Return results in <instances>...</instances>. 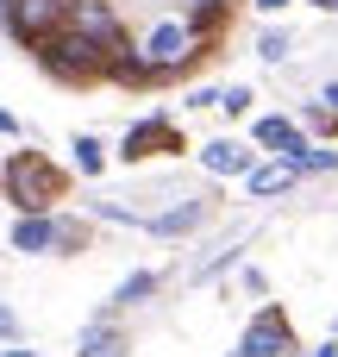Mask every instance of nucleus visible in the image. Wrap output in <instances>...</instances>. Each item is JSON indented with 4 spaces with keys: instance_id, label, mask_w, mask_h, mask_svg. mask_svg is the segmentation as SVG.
I'll return each mask as SVG.
<instances>
[{
    "instance_id": "aec40b11",
    "label": "nucleus",
    "mask_w": 338,
    "mask_h": 357,
    "mask_svg": "<svg viewBox=\"0 0 338 357\" xmlns=\"http://www.w3.org/2000/svg\"><path fill=\"white\" fill-rule=\"evenodd\" d=\"M0 138H19V119H13L6 107H0Z\"/></svg>"
},
{
    "instance_id": "393cba45",
    "label": "nucleus",
    "mask_w": 338,
    "mask_h": 357,
    "mask_svg": "<svg viewBox=\"0 0 338 357\" xmlns=\"http://www.w3.org/2000/svg\"><path fill=\"white\" fill-rule=\"evenodd\" d=\"M113 357H125V351H113Z\"/></svg>"
},
{
    "instance_id": "f257e3e1",
    "label": "nucleus",
    "mask_w": 338,
    "mask_h": 357,
    "mask_svg": "<svg viewBox=\"0 0 338 357\" xmlns=\"http://www.w3.org/2000/svg\"><path fill=\"white\" fill-rule=\"evenodd\" d=\"M63 188H69V176H63L44 151H13V157L0 163V195H6L19 213H50V207L63 201Z\"/></svg>"
},
{
    "instance_id": "412c9836",
    "label": "nucleus",
    "mask_w": 338,
    "mask_h": 357,
    "mask_svg": "<svg viewBox=\"0 0 338 357\" xmlns=\"http://www.w3.org/2000/svg\"><path fill=\"white\" fill-rule=\"evenodd\" d=\"M251 6H257V13H282L289 0H251Z\"/></svg>"
},
{
    "instance_id": "f8f14e48",
    "label": "nucleus",
    "mask_w": 338,
    "mask_h": 357,
    "mask_svg": "<svg viewBox=\"0 0 338 357\" xmlns=\"http://www.w3.org/2000/svg\"><path fill=\"white\" fill-rule=\"evenodd\" d=\"M157 289H163V276H157V270H138V276H125V282L113 289V301H107V320H113V314H125V307H138V301H151Z\"/></svg>"
},
{
    "instance_id": "4468645a",
    "label": "nucleus",
    "mask_w": 338,
    "mask_h": 357,
    "mask_svg": "<svg viewBox=\"0 0 338 357\" xmlns=\"http://www.w3.org/2000/svg\"><path fill=\"white\" fill-rule=\"evenodd\" d=\"M69 151H75V169H82V176H100V169H107V144H100L94 132H75Z\"/></svg>"
},
{
    "instance_id": "2eb2a0df",
    "label": "nucleus",
    "mask_w": 338,
    "mask_h": 357,
    "mask_svg": "<svg viewBox=\"0 0 338 357\" xmlns=\"http://www.w3.org/2000/svg\"><path fill=\"white\" fill-rule=\"evenodd\" d=\"M314 169H338V151H320V144H307V151L295 157V176H314Z\"/></svg>"
},
{
    "instance_id": "7ed1b4c3",
    "label": "nucleus",
    "mask_w": 338,
    "mask_h": 357,
    "mask_svg": "<svg viewBox=\"0 0 338 357\" xmlns=\"http://www.w3.org/2000/svg\"><path fill=\"white\" fill-rule=\"evenodd\" d=\"M38 63L56 75V82H100V69H107V50L100 44H88L82 31H50L44 44H38Z\"/></svg>"
},
{
    "instance_id": "39448f33",
    "label": "nucleus",
    "mask_w": 338,
    "mask_h": 357,
    "mask_svg": "<svg viewBox=\"0 0 338 357\" xmlns=\"http://www.w3.org/2000/svg\"><path fill=\"white\" fill-rule=\"evenodd\" d=\"M63 25L82 31V38L100 44V50H119V44H125V25H119L113 0H63Z\"/></svg>"
},
{
    "instance_id": "f03ea898",
    "label": "nucleus",
    "mask_w": 338,
    "mask_h": 357,
    "mask_svg": "<svg viewBox=\"0 0 338 357\" xmlns=\"http://www.w3.org/2000/svg\"><path fill=\"white\" fill-rule=\"evenodd\" d=\"M201 31L188 25V19H163V25H151V38L138 44V63H144V75L157 82V75H182V69H194L201 63Z\"/></svg>"
},
{
    "instance_id": "6e6552de",
    "label": "nucleus",
    "mask_w": 338,
    "mask_h": 357,
    "mask_svg": "<svg viewBox=\"0 0 338 357\" xmlns=\"http://www.w3.org/2000/svg\"><path fill=\"white\" fill-rule=\"evenodd\" d=\"M251 138H257L270 157H282V163H295V157L307 151V132H301L289 113H270V119H257V132H251Z\"/></svg>"
},
{
    "instance_id": "6ab92c4d",
    "label": "nucleus",
    "mask_w": 338,
    "mask_h": 357,
    "mask_svg": "<svg viewBox=\"0 0 338 357\" xmlns=\"http://www.w3.org/2000/svg\"><path fill=\"white\" fill-rule=\"evenodd\" d=\"M307 126H320V132H338V113H326V107H314V113H307Z\"/></svg>"
},
{
    "instance_id": "0eeeda50",
    "label": "nucleus",
    "mask_w": 338,
    "mask_h": 357,
    "mask_svg": "<svg viewBox=\"0 0 338 357\" xmlns=\"http://www.w3.org/2000/svg\"><path fill=\"white\" fill-rule=\"evenodd\" d=\"M169 151H182V132H176L163 113L125 126V138H119V163H144V157H169Z\"/></svg>"
},
{
    "instance_id": "9d476101",
    "label": "nucleus",
    "mask_w": 338,
    "mask_h": 357,
    "mask_svg": "<svg viewBox=\"0 0 338 357\" xmlns=\"http://www.w3.org/2000/svg\"><path fill=\"white\" fill-rule=\"evenodd\" d=\"M13 251H19V257L56 251V220H50V213H19V220H13Z\"/></svg>"
},
{
    "instance_id": "5701e85b",
    "label": "nucleus",
    "mask_w": 338,
    "mask_h": 357,
    "mask_svg": "<svg viewBox=\"0 0 338 357\" xmlns=\"http://www.w3.org/2000/svg\"><path fill=\"white\" fill-rule=\"evenodd\" d=\"M320 357H338V345H332V339H326V345H320Z\"/></svg>"
},
{
    "instance_id": "ddd939ff",
    "label": "nucleus",
    "mask_w": 338,
    "mask_h": 357,
    "mask_svg": "<svg viewBox=\"0 0 338 357\" xmlns=\"http://www.w3.org/2000/svg\"><path fill=\"white\" fill-rule=\"evenodd\" d=\"M113 351H125V345H119V326H113L107 314H100L94 326H82V339H75V357H113Z\"/></svg>"
},
{
    "instance_id": "4be33fe9",
    "label": "nucleus",
    "mask_w": 338,
    "mask_h": 357,
    "mask_svg": "<svg viewBox=\"0 0 338 357\" xmlns=\"http://www.w3.org/2000/svg\"><path fill=\"white\" fill-rule=\"evenodd\" d=\"M0 357H38V351H25V345H6V351H0Z\"/></svg>"
},
{
    "instance_id": "f3484780",
    "label": "nucleus",
    "mask_w": 338,
    "mask_h": 357,
    "mask_svg": "<svg viewBox=\"0 0 338 357\" xmlns=\"http://www.w3.org/2000/svg\"><path fill=\"white\" fill-rule=\"evenodd\" d=\"M257 56H263V63H282V56H289V31H263V38H257Z\"/></svg>"
},
{
    "instance_id": "dca6fc26",
    "label": "nucleus",
    "mask_w": 338,
    "mask_h": 357,
    "mask_svg": "<svg viewBox=\"0 0 338 357\" xmlns=\"http://www.w3.org/2000/svg\"><path fill=\"white\" fill-rule=\"evenodd\" d=\"M251 100H257V94H251L245 82H232V88H220V107H226L232 119H238V113H251Z\"/></svg>"
},
{
    "instance_id": "9b49d317",
    "label": "nucleus",
    "mask_w": 338,
    "mask_h": 357,
    "mask_svg": "<svg viewBox=\"0 0 338 357\" xmlns=\"http://www.w3.org/2000/svg\"><path fill=\"white\" fill-rule=\"evenodd\" d=\"M245 182H251V195H257V201H270V195H289V188H295L301 176H295V163L270 157V163H257V169H251Z\"/></svg>"
},
{
    "instance_id": "1a4fd4ad",
    "label": "nucleus",
    "mask_w": 338,
    "mask_h": 357,
    "mask_svg": "<svg viewBox=\"0 0 338 357\" xmlns=\"http://www.w3.org/2000/svg\"><path fill=\"white\" fill-rule=\"evenodd\" d=\"M201 169H207V176H251L257 157H251V144H238V138H213V144H201Z\"/></svg>"
},
{
    "instance_id": "20e7f679",
    "label": "nucleus",
    "mask_w": 338,
    "mask_h": 357,
    "mask_svg": "<svg viewBox=\"0 0 338 357\" xmlns=\"http://www.w3.org/2000/svg\"><path fill=\"white\" fill-rule=\"evenodd\" d=\"M0 25L25 50H38L50 31H63V0H0Z\"/></svg>"
},
{
    "instance_id": "a211bd4d",
    "label": "nucleus",
    "mask_w": 338,
    "mask_h": 357,
    "mask_svg": "<svg viewBox=\"0 0 338 357\" xmlns=\"http://www.w3.org/2000/svg\"><path fill=\"white\" fill-rule=\"evenodd\" d=\"M0 345H19V314L0 301Z\"/></svg>"
},
{
    "instance_id": "a878e982",
    "label": "nucleus",
    "mask_w": 338,
    "mask_h": 357,
    "mask_svg": "<svg viewBox=\"0 0 338 357\" xmlns=\"http://www.w3.org/2000/svg\"><path fill=\"white\" fill-rule=\"evenodd\" d=\"M320 6H326V0H320Z\"/></svg>"
},
{
    "instance_id": "423d86ee",
    "label": "nucleus",
    "mask_w": 338,
    "mask_h": 357,
    "mask_svg": "<svg viewBox=\"0 0 338 357\" xmlns=\"http://www.w3.org/2000/svg\"><path fill=\"white\" fill-rule=\"evenodd\" d=\"M295 351V326H289V314L282 307H257V320L245 326V339H238V351L232 357H289Z\"/></svg>"
},
{
    "instance_id": "b1692460",
    "label": "nucleus",
    "mask_w": 338,
    "mask_h": 357,
    "mask_svg": "<svg viewBox=\"0 0 338 357\" xmlns=\"http://www.w3.org/2000/svg\"><path fill=\"white\" fill-rule=\"evenodd\" d=\"M326 6H338V0H326Z\"/></svg>"
}]
</instances>
